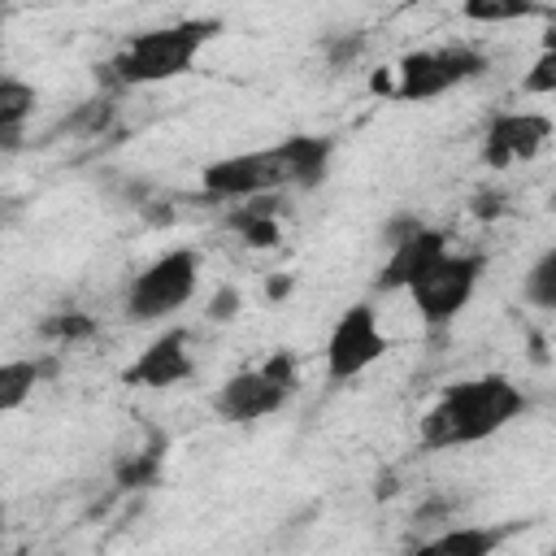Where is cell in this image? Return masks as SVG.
<instances>
[{
    "instance_id": "obj_9",
    "label": "cell",
    "mask_w": 556,
    "mask_h": 556,
    "mask_svg": "<svg viewBox=\"0 0 556 556\" xmlns=\"http://www.w3.org/2000/svg\"><path fill=\"white\" fill-rule=\"evenodd\" d=\"M195 374V361H191V348H187V330L174 326L165 334H156L122 374L126 387H148V391H165V387H178Z\"/></svg>"
},
{
    "instance_id": "obj_15",
    "label": "cell",
    "mask_w": 556,
    "mask_h": 556,
    "mask_svg": "<svg viewBox=\"0 0 556 556\" xmlns=\"http://www.w3.org/2000/svg\"><path fill=\"white\" fill-rule=\"evenodd\" d=\"M48 369H52L48 361H4V365H0V408H4V413L22 408V404L30 400V391H35V382H39Z\"/></svg>"
},
{
    "instance_id": "obj_28",
    "label": "cell",
    "mask_w": 556,
    "mask_h": 556,
    "mask_svg": "<svg viewBox=\"0 0 556 556\" xmlns=\"http://www.w3.org/2000/svg\"><path fill=\"white\" fill-rule=\"evenodd\" d=\"M543 48H556V9L547 13V30H543Z\"/></svg>"
},
{
    "instance_id": "obj_25",
    "label": "cell",
    "mask_w": 556,
    "mask_h": 556,
    "mask_svg": "<svg viewBox=\"0 0 556 556\" xmlns=\"http://www.w3.org/2000/svg\"><path fill=\"white\" fill-rule=\"evenodd\" d=\"M361 48H365V39H361V35H352V39H334V43H330V56H334V65H339L343 56L352 61V56H356Z\"/></svg>"
},
{
    "instance_id": "obj_18",
    "label": "cell",
    "mask_w": 556,
    "mask_h": 556,
    "mask_svg": "<svg viewBox=\"0 0 556 556\" xmlns=\"http://www.w3.org/2000/svg\"><path fill=\"white\" fill-rule=\"evenodd\" d=\"M469 22H517V17H534V13H543L539 4H521V0H469L465 9H460Z\"/></svg>"
},
{
    "instance_id": "obj_19",
    "label": "cell",
    "mask_w": 556,
    "mask_h": 556,
    "mask_svg": "<svg viewBox=\"0 0 556 556\" xmlns=\"http://www.w3.org/2000/svg\"><path fill=\"white\" fill-rule=\"evenodd\" d=\"M521 91L526 96H556V48H539L530 70L521 74Z\"/></svg>"
},
{
    "instance_id": "obj_27",
    "label": "cell",
    "mask_w": 556,
    "mask_h": 556,
    "mask_svg": "<svg viewBox=\"0 0 556 556\" xmlns=\"http://www.w3.org/2000/svg\"><path fill=\"white\" fill-rule=\"evenodd\" d=\"M287 291H291V278H287V274H274V282H269V300L287 295Z\"/></svg>"
},
{
    "instance_id": "obj_16",
    "label": "cell",
    "mask_w": 556,
    "mask_h": 556,
    "mask_svg": "<svg viewBox=\"0 0 556 556\" xmlns=\"http://www.w3.org/2000/svg\"><path fill=\"white\" fill-rule=\"evenodd\" d=\"M521 295H526V304L556 313V243L526 269V278H521Z\"/></svg>"
},
{
    "instance_id": "obj_7",
    "label": "cell",
    "mask_w": 556,
    "mask_h": 556,
    "mask_svg": "<svg viewBox=\"0 0 556 556\" xmlns=\"http://www.w3.org/2000/svg\"><path fill=\"white\" fill-rule=\"evenodd\" d=\"M200 182L213 200H239L243 204V200H256L265 191H282L287 169H282L278 148H265V152H243V156H226V161L204 165Z\"/></svg>"
},
{
    "instance_id": "obj_1",
    "label": "cell",
    "mask_w": 556,
    "mask_h": 556,
    "mask_svg": "<svg viewBox=\"0 0 556 556\" xmlns=\"http://www.w3.org/2000/svg\"><path fill=\"white\" fill-rule=\"evenodd\" d=\"M521 413H526V395L513 387V378L504 374L465 378L439 391V400L426 408L417 426V439L421 447H465L500 434Z\"/></svg>"
},
{
    "instance_id": "obj_20",
    "label": "cell",
    "mask_w": 556,
    "mask_h": 556,
    "mask_svg": "<svg viewBox=\"0 0 556 556\" xmlns=\"http://www.w3.org/2000/svg\"><path fill=\"white\" fill-rule=\"evenodd\" d=\"M48 339H61V343H74V339H87L96 330V321L87 313H52L43 326H39Z\"/></svg>"
},
{
    "instance_id": "obj_10",
    "label": "cell",
    "mask_w": 556,
    "mask_h": 556,
    "mask_svg": "<svg viewBox=\"0 0 556 556\" xmlns=\"http://www.w3.org/2000/svg\"><path fill=\"white\" fill-rule=\"evenodd\" d=\"M295 391L278 387L274 378H265V369H239L222 382V391L213 395V408L226 417V421H261L269 413H278Z\"/></svg>"
},
{
    "instance_id": "obj_26",
    "label": "cell",
    "mask_w": 556,
    "mask_h": 556,
    "mask_svg": "<svg viewBox=\"0 0 556 556\" xmlns=\"http://www.w3.org/2000/svg\"><path fill=\"white\" fill-rule=\"evenodd\" d=\"M0 148L4 152H17L22 148V126H0Z\"/></svg>"
},
{
    "instance_id": "obj_11",
    "label": "cell",
    "mask_w": 556,
    "mask_h": 556,
    "mask_svg": "<svg viewBox=\"0 0 556 556\" xmlns=\"http://www.w3.org/2000/svg\"><path fill=\"white\" fill-rule=\"evenodd\" d=\"M439 256H447V235L426 226L421 235H413L400 248H391V256L382 261V269L374 278V291H408Z\"/></svg>"
},
{
    "instance_id": "obj_4",
    "label": "cell",
    "mask_w": 556,
    "mask_h": 556,
    "mask_svg": "<svg viewBox=\"0 0 556 556\" xmlns=\"http://www.w3.org/2000/svg\"><path fill=\"white\" fill-rule=\"evenodd\" d=\"M482 252H447V256H439L413 287H408V295H413V304H417V317L430 326V330H443V326H452L460 313H465V304L473 300V291H478V278H482Z\"/></svg>"
},
{
    "instance_id": "obj_6",
    "label": "cell",
    "mask_w": 556,
    "mask_h": 556,
    "mask_svg": "<svg viewBox=\"0 0 556 556\" xmlns=\"http://www.w3.org/2000/svg\"><path fill=\"white\" fill-rule=\"evenodd\" d=\"M391 348L387 330L378 326L374 304H348L343 317L334 321L330 339H326V378L330 382H348L356 374H365L374 361H382Z\"/></svg>"
},
{
    "instance_id": "obj_13",
    "label": "cell",
    "mask_w": 556,
    "mask_h": 556,
    "mask_svg": "<svg viewBox=\"0 0 556 556\" xmlns=\"http://www.w3.org/2000/svg\"><path fill=\"white\" fill-rule=\"evenodd\" d=\"M513 534V526H452L434 539H426L421 547H413L408 556H495V547Z\"/></svg>"
},
{
    "instance_id": "obj_24",
    "label": "cell",
    "mask_w": 556,
    "mask_h": 556,
    "mask_svg": "<svg viewBox=\"0 0 556 556\" xmlns=\"http://www.w3.org/2000/svg\"><path fill=\"white\" fill-rule=\"evenodd\" d=\"M504 195L500 191H482V195H473V217H500L504 208Z\"/></svg>"
},
{
    "instance_id": "obj_17",
    "label": "cell",
    "mask_w": 556,
    "mask_h": 556,
    "mask_svg": "<svg viewBox=\"0 0 556 556\" xmlns=\"http://www.w3.org/2000/svg\"><path fill=\"white\" fill-rule=\"evenodd\" d=\"M30 113H35V87L4 74L0 78V126H26Z\"/></svg>"
},
{
    "instance_id": "obj_8",
    "label": "cell",
    "mask_w": 556,
    "mask_h": 556,
    "mask_svg": "<svg viewBox=\"0 0 556 556\" xmlns=\"http://www.w3.org/2000/svg\"><path fill=\"white\" fill-rule=\"evenodd\" d=\"M552 135H556V122L547 113H530V109L495 113L486 122V135H482V161L491 169H508L517 161H534L547 148Z\"/></svg>"
},
{
    "instance_id": "obj_21",
    "label": "cell",
    "mask_w": 556,
    "mask_h": 556,
    "mask_svg": "<svg viewBox=\"0 0 556 556\" xmlns=\"http://www.w3.org/2000/svg\"><path fill=\"white\" fill-rule=\"evenodd\" d=\"M261 369H265V378H274L278 387H287V391H295L300 387V361L287 352V348H278L269 361H261Z\"/></svg>"
},
{
    "instance_id": "obj_22",
    "label": "cell",
    "mask_w": 556,
    "mask_h": 556,
    "mask_svg": "<svg viewBox=\"0 0 556 556\" xmlns=\"http://www.w3.org/2000/svg\"><path fill=\"white\" fill-rule=\"evenodd\" d=\"M421 230H426V226H421L413 213H404V217H391V222H387L382 243H387V248H400L404 239H413V235H421Z\"/></svg>"
},
{
    "instance_id": "obj_12",
    "label": "cell",
    "mask_w": 556,
    "mask_h": 556,
    "mask_svg": "<svg viewBox=\"0 0 556 556\" xmlns=\"http://www.w3.org/2000/svg\"><path fill=\"white\" fill-rule=\"evenodd\" d=\"M278 156H282V169H287V187L313 191L330 174L334 143H330V135H291V139L278 143Z\"/></svg>"
},
{
    "instance_id": "obj_5",
    "label": "cell",
    "mask_w": 556,
    "mask_h": 556,
    "mask_svg": "<svg viewBox=\"0 0 556 556\" xmlns=\"http://www.w3.org/2000/svg\"><path fill=\"white\" fill-rule=\"evenodd\" d=\"M486 70V56L473 52L469 43H443V48H417L408 56H400L395 74V100H434L460 83H469L473 74Z\"/></svg>"
},
{
    "instance_id": "obj_23",
    "label": "cell",
    "mask_w": 556,
    "mask_h": 556,
    "mask_svg": "<svg viewBox=\"0 0 556 556\" xmlns=\"http://www.w3.org/2000/svg\"><path fill=\"white\" fill-rule=\"evenodd\" d=\"M235 308H239V291H235V287H222V291L213 295V304H208V317H213V321H230Z\"/></svg>"
},
{
    "instance_id": "obj_2",
    "label": "cell",
    "mask_w": 556,
    "mask_h": 556,
    "mask_svg": "<svg viewBox=\"0 0 556 556\" xmlns=\"http://www.w3.org/2000/svg\"><path fill=\"white\" fill-rule=\"evenodd\" d=\"M217 30H222L217 17H182V22H169V26L139 30L135 39H126V48L104 70L117 87H148V83L182 78V74H191L195 56L204 52V43Z\"/></svg>"
},
{
    "instance_id": "obj_14",
    "label": "cell",
    "mask_w": 556,
    "mask_h": 556,
    "mask_svg": "<svg viewBox=\"0 0 556 556\" xmlns=\"http://www.w3.org/2000/svg\"><path fill=\"white\" fill-rule=\"evenodd\" d=\"M278 213H282V195L278 191H265L256 200H243V208L226 213V226L239 230L248 248H278V239H282Z\"/></svg>"
},
{
    "instance_id": "obj_3",
    "label": "cell",
    "mask_w": 556,
    "mask_h": 556,
    "mask_svg": "<svg viewBox=\"0 0 556 556\" xmlns=\"http://www.w3.org/2000/svg\"><path fill=\"white\" fill-rule=\"evenodd\" d=\"M200 287V256L191 248H174L143 265L126 287V321H161L191 304Z\"/></svg>"
}]
</instances>
